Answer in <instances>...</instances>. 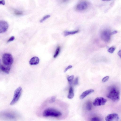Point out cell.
<instances>
[{
    "instance_id": "cell-30",
    "label": "cell",
    "mask_w": 121,
    "mask_h": 121,
    "mask_svg": "<svg viewBox=\"0 0 121 121\" xmlns=\"http://www.w3.org/2000/svg\"><path fill=\"white\" fill-rule=\"evenodd\" d=\"M118 55L120 57H121V50H120L119 51L118 53Z\"/></svg>"
},
{
    "instance_id": "cell-3",
    "label": "cell",
    "mask_w": 121,
    "mask_h": 121,
    "mask_svg": "<svg viewBox=\"0 0 121 121\" xmlns=\"http://www.w3.org/2000/svg\"><path fill=\"white\" fill-rule=\"evenodd\" d=\"M2 61L4 65L11 66L13 63V59L12 55L11 54L5 53L3 55Z\"/></svg>"
},
{
    "instance_id": "cell-19",
    "label": "cell",
    "mask_w": 121,
    "mask_h": 121,
    "mask_svg": "<svg viewBox=\"0 0 121 121\" xmlns=\"http://www.w3.org/2000/svg\"><path fill=\"white\" fill-rule=\"evenodd\" d=\"M116 48L114 46H112L109 48L108 50V52L111 53H113L115 50Z\"/></svg>"
},
{
    "instance_id": "cell-6",
    "label": "cell",
    "mask_w": 121,
    "mask_h": 121,
    "mask_svg": "<svg viewBox=\"0 0 121 121\" xmlns=\"http://www.w3.org/2000/svg\"><path fill=\"white\" fill-rule=\"evenodd\" d=\"M89 6V3L86 1H81L76 5L75 9L78 11H82L86 9Z\"/></svg>"
},
{
    "instance_id": "cell-9",
    "label": "cell",
    "mask_w": 121,
    "mask_h": 121,
    "mask_svg": "<svg viewBox=\"0 0 121 121\" xmlns=\"http://www.w3.org/2000/svg\"><path fill=\"white\" fill-rule=\"evenodd\" d=\"M9 27V25L6 21H0V33L6 31Z\"/></svg>"
},
{
    "instance_id": "cell-27",
    "label": "cell",
    "mask_w": 121,
    "mask_h": 121,
    "mask_svg": "<svg viewBox=\"0 0 121 121\" xmlns=\"http://www.w3.org/2000/svg\"><path fill=\"white\" fill-rule=\"evenodd\" d=\"M55 97L54 96H52L51 99L50 101L51 102H53L55 101Z\"/></svg>"
},
{
    "instance_id": "cell-22",
    "label": "cell",
    "mask_w": 121,
    "mask_h": 121,
    "mask_svg": "<svg viewBox=\"0 0 121 121\" xmlns=\"http://www.w3.org/2000/svg\"><path fill=\"white\" fill-rule=\"evenodd\" d=\"M91 121H102L101 119L98 117H94L91 119Z\"/></svg>"
},
{
    "instance_id": "cell-21",
    "label": "cell",
    "mask_w": 121,
    "mask_h": 121,
    "mask_svg": "<svg viewBox=\"0 0 121 121\" xmlns=\"http://www.w3.org/2000/svg\"><path fill=\"white\" fill-rule=\"evenodd\" d=\"M14 13L16 15H21L23 13L22 11L17 10H15L14 11Z\"/></svg>"
},
{
    "instance_id": "cell-4",
    "label": "cell",
    "mask_w": 121,
    "mask_h": 121,
    "mask_svg": "<svg viewBox=\"0 0 121 121\" xmlns=\"http://www.w3.org/2000/svg\"><path fill=\"white\" fill-rule=\"evenodd\" d=\"M22 92V88L21 87L17 88L15 91L13 98L10 104L13 105L15 104L18 100Z\"/></svg>"
},
{
    "instance_id": "cell-20",
    "label": "cell",
    "mask_w": 121,
    "mask_h": 121,
    "mask_svg": "<svg viewBox=\"0 0 121 121\" xmlns=\"http://www.w3.org/2000/svg\"><path fill=\"white\" fill-rule=\"evenodd\" d=\"M50 17L49 15H46L44 16L40 21V22H42L45 21L47 19L49 18Z\"/></svg>"
},
{
    "instance_id": "cell-15",
    "label": "cell",
    "mask_w": 121,
    "mask_h": 121,
    "mask_svg": "<svg viewBox=\"0 0 121 121\" xmlns=\"http://www.w3.org/2000/svg\"><path fill=\"white\" fill-rule=\"evenodd\" d=\"M4 116L7 118L9 119H13L15 118V115L12 113H6L4 114Z\"/></svg>"
},
{
    "instance_id": "cell-11",
    "label": "cell",
    "mask_w": 121,
    "mask_h": 121,
    "mask_svg": "<svg viewBox=\"0 0 121 121\" xmlns=\"http://www.w3.org/2000/svg\"><path fill=\"white\" fill-rule=\"evenodd\" d=\"M39 59L37 56H34L31 58L29 61V63L31 65H36L39 62Z\"/></svg>"
},
{
    "instance_id": "cell-25",
    "label": "cell",
    "mask_w": 121,
    "mask_h": 121,
    "mask_svg": "<svg viewBox=\"0 0 121 121\" xmlns=\"http://www.w3.org/2000/svg\"><path fill=\"white\" fill-rule=\"evenodd\" d=\"M15 39V37L14 36H12L7 41L8 43L9 42L13 41Z\"/></svg>"
},
{
    "instance_id": "cell-13",
    "label": "cell",
    "mask_w": 121,
    "mask_h": 121,
    "mask_svg": "<svg viewBox=\"0 0 121 121\" xmlns=\"http://www.w3.org/2000/svg\"><path fill=\"white\" fill-rule=\"evenodd\" d=\"M79 31V30L72 31H65L64 32V36H66L70 35L75 34L77 33Z\"/></svg>"
},
{
    "instance_id": "cell-7",
    "label": "cell",
    "mask_w": 121,
    "mask_h": 121,
    "mask_svg": "<svg viewBox=\"0 0 121 121\" xmlns=\"http://www.w3.org/2000/svg\"><path fill=\"white\" fill-rule=\"evenodd\" d=\"M107 101V99L103 97H98L95 99L93 104L95 106H101L104 105Z\"/></svg>"
},
{
    "instance_id": "cell-29",
    "label": "cell",
    "mask_w": 121,
    "mask_h": 121,
    "mask_svg": "<svg viewBox=\"0 0 121 121\" xmlns=\"http://www.w3.org/2000/svg\"><path fill=\"white\" fill-rule=\"evenodd\" d=\"M117 30H114L112 32H111V35L115 34L117 33Z\"/></svg>"
},
{
    "instance_id": "cell-28",
    "label": "cell",
    "mask_w": 121,
    "mask_h": 121,
    "mask_svg": "<svg viewBox=\"0 0 121 121\" xmlns=\"http://www.w3.org/2000/svg\"><path fill=\"white\" fill-rule=\"evenodd\" d=\"M5 4V1L4 0H0V4L4 5Z\"/></svg>"
},
{
    "instance_id": "cell-31",
    "label": "cell",
    "mask_w": 121,
    "mask_h": 121,
    "mask_svg": "<svg viewBox=\"0 0 121 121\" xmlns=\"http://www.w3.org/2000/svg\"></svg>"
},
{
    "instance_id": "cell-1",
    "label": "cell",
    "mask_w": 121,
    "mask_h": 121,
    "mask_svg": "<svg viewBox=\"0 0 121 121\" xmlns=\"http://www.w3.org/2000/svg\"><path fill=\"white\" fill-rule=\"evenodd\" d=\"M107 97L114 102L118 101L120 99V92L118 89L115 86H110L108 88Z\"/></svg>"
},
{
    "instance_id": "cell-23",
    "label": "cell",
    "mask_w": 121,
    "mask_h": 121,
    "mask_svg": "<svg viewBox=\"0 0 121 121\" xmlns=\"http://www.w3.org/2000/svg\"><path fill=\"white\" fill-rule=\"evenodd\" d=\"M109 77L107 76L104 78L102 80V82H105L107 81L109 79Z\"/></svg>"
},
{
    "instance_id": "cell-2",
    "label": "cell",
    "mask_w": 121,
    "mask_h": 121,
    "mask_svg": "<svg viewBox=\"0 0 121 121\" xmlns=\"http://www.w3.org/2000/svg\"><path fill=\"white\" fill-rule=\"evenodd\" d=\"M62 115L61 112L55 108H49L45 109L43 113V116L45 117H58Z\"/></svg>"
},
{
    "instance_id": "cell-14",
    "label": "cell",
    "mask_w": 121,
    "mask_h": 121,
    "mask_svg": "<svg viewBox=\"0 0 121 121\" xmlns=\"http://www.w3.org/2000/svg\"><path fill=\"white\" fill-rule=\"evenodd\" d=\"M74 96L73 90V88L70 87L69 89V93L67 97L69 99H72L73 97Z\"/></svg>"
},
{
    "instance_id": "cell-8",
    "label": "cell",
    "mask_w": 121,
    "mask_h": 121,
    "mask_svg": "<svg viewBox=\"0 0 121 121\" xmlns=\"http://www.w3.org/2000/svg\"><path fill=\"white\" fill-rule=\"evenodd\" d=\"M118 115L116 113L110 114L108 115L105 118V121H118Z\"/></svg>"
},
{
    "instance_id": "cell-26",
    "label": "cell",
    "mask_w": 121,
    "mask_h": 121,
    "mask_svg": "<svg viewBox=\"0 0 121 121\" xmlns=\"http://www.w3.org/2000/svg\"><path fill=\"white\" fill-rule=\"evenodd\" d=\"M72 67V66L71 65H69L65 69L64 71V72H66L68 69L71 68Z\"/></svg>"
},
{
    "instance_id": "cell-5",
    "label": "cell",
    "mask_w": 121,
    "mask_h": 121,
    "mask_svg": "<svg viewBox=\"0 0 121 121\" xmlns=\"http://www.w3.org/2000/svg\"><path fill=\"white\" fill-rule=\"evenodd\" d=\"M111 35V32L109 30L107 29L102 30L100 34V37L104 41L107 42L110 41Z\"/></svg>"
},
{
    "instance_id": "cell-18",
    "label": "cell",
    "mask_w": 121,
    "mask_h": 121,
    "mask_svg": "<svg viewBox=\"0 0 121 121\" xmlns=\"http://www.w3.org/2000/svg\"><path fill=\"white\" fill-rule=\"evenodd\" d=\"M74 78V76L73 75L67 77V80L69 84H71L72 83Z\"/></svg>"
},
{
    "instance_id": "cell-10",
    "label": "cell",
    "mask_w": 121,
    "mask_h": 121,
    "mask_svg": "<svg viewBox=\"0 0 121 121\" xmlns=\"http://www.w3.org/2000/svg\"><path fill=\"white\" fill-rule=\"evenodd\" d=\"M94 91V90L92 89L84 91L80 95V99H84L87 95L93 92Z\"/></svg>"
},
{
    "instance_id": "cell-12",
    "label": "cell",
    "mask_w": 121,
    "mask_h": 121,
    "mask_svg": "<svg viewBox=\"0 0 121 121\" xmlns=\"http://www.w3.org/2000/svg\"><path fill=\"white\" fill-rule=\"evenodd\" d=\"M0 68L4 72L7 73H9L11 69V66L1 65Z\"/></svg>"
},
{
    "instance_id": "cell-17",
    "label": "cell",
    "mask_w": 121,
    "mask_h": 121,
    "mask_svg": "<svg viewBox=\"0 0 121 121\" xmlns=\"http://www.w3.org/2000/svg\"><path fill=\"white\" fill-rule=\"evenodd\" d=\"M92 105L90 101L88 102L86 105V108L88 111L91 110L92 109Z\"/></svg>"
},
{
    "instance_id": "cell-16",
    "label": "cell",
    "mask_w": 121,
    "mask_h": 121,
    "mask_svg": "<svg viewBox=\"0 0 121 121\" xmlns=\"http://www.w3.org/2000/svg\"><path fill=\"white\" fill-rule=\"evenodd\" d=\"M60 47L59 46H58L57 47L55 54L53 56L54 58H55L57 56L60 52Z\"/></svg>"
},
{
    "instance_id": "cell-24",
    "label": "cell",
    "mask_w": 121,
    "mask_h": 121,
    "mask_svg": "<svg viewBox=\"0 0 121 121\" xmlns=\"http://www.w3.org/2000/svg\"><path fill=\"white\" fill-rule=\"evenodd\" d=\"M78 78L77 77L76 78L74 81V84L75 85H77L78 84Z\"/></svg>"
}]
</instances>
